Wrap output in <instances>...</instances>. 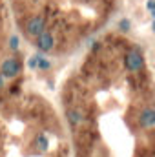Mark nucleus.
<instances>
[{"mask_svg": "<svg viewBox=\"0 0 155 157\" xmlns=\"http://www.w3.org/2000/svg\"><path fill=\"white\" fill-rule=\"evenodd\" d=\"M9 46H11L13 51L18 49V37H17V35H11V39H9Z\"/></svg>", "mask_w": 155, "mask_h": 157, "instance_id": "nucleus-10", "label": "nucleus"}, {"mask_svg": "<svg viewBox=\"0 0 155 157\" xmlns=\"http://www.w3.org/2000/svg\"><path fill=\"white\" fill-rule=\"evenodd\" d=\"M44 29H46V22H44V17H40V15L29 18L28 24H26V31H28V35H31V37L40 35Z\"/></svg>", "mask_w": 155, "mask_h": 157, "instance_id": "nucleus-3", "label": "nucleus"}, {"mask_svg": "<svg viewBox=\"0 0 155 157\" xmlns=\"http://www.w3.org/2000/svg\"><path fill=\"white\" fill-rule=\"evenodd\" d=\"M139 122H141L142 128H152V126L155 124V112L152 110V108H146V110L141 113Z\"/></svg>", "mask_w": 155, "mask_h": 157, "instance_id": "nucleus-5", "label": "nucleus"}, {"mask_svg": "<svg viewBox=\"0 0 155 157\" xmlns=\"http://www.w3.org/2000/svg\"><path fill=\"white\" fill-rule=\"evenodd\" d=\"M68 119H70L71 124H78V122H82V113L80 112H70L68 113Z\"/></svg>", "mask_w": 155, "mask_h": 157, "instance_id": "nucleus-7", "label": "nucleus"}, {"mask_svg": "<svg viewBox=\"0 0 155 157\" xmlns=\"http://www.w3.org/2000/svg\"><path fill=\"white\" fill-rule=\"evenodd\" d=\"M119 29H120V31H130V29H131V22H130L128 18H122V20L119 22Z\"/></svg>", "mask_w": 155, "mask_h": 157, "instance_id": "nucleus-8", "label": "nucleus"}, {"mask_svg": "<svg viewBox=\"0 0 155 157\" xmlns=\"http://www.w3.org/2000/svg\"><path fill=\"white\" fill-rule=\"evenodd\" d=\"M2 88H4V75L0 73V90H2Z\"/></svg>", "mask_w": 155, "mask_h": 157, "instance_id": "nucleus-13", "label": "nucleus"}, {"mask_svg": "<svg viewBox=\"0 0 155 157\" xmlns=\"http://www.w3.org/2000/svg\"><path fill=\"white\" fill-rule=\"evenodd\" d=\"M146 7H148L150 11H153V9H155V2H153V0H148V4H146Z\"/></svg>", "mask_w": 155, "mask_h": 157, "instance_id": "nucleus-12", "label": "nucleus"}, {"mask_svg": "<svg viewBox=\"0 0 155 157\" xmlns=\"http://www.w3.org/2000/svg\"><path fill=\"white\" fill-rule=\"evenodd\" d=\"M20 62L17 59H6L2 62V68H0V73L4 75V78H15L18 73H20Z\"/></svg>", "mask_w": 155, "mask_h": 157, "instance_id": "nucleus-2", "label": "nucleus"}, {"mask_svg": "<svg viewBox=\"0 0 155 157\" xmlns=\"http://www.w3.org/2000/svg\"><path fill=\"white\" fill-rule=\"evenodd\" d=\"M37 48H39L42 53H46V51H49L51 48H53V35L51 33H47L46 29L37 35Z\"/></svg>", "mask_w": 155, "mask_h": 157, "instance_id": "nucleus-4", "label": "nucleus"}, {"mask_svg": "<svg viewBox=\"0 0 155 157\" xmlns=\"http://www.w3.org/2000/svg\"><path fill=\"white\" fill-rule=\"evenodd\" d=\"M49 66H51V62H49V60H46L44 57H40L35 68H39V70H49Z\"/></svg>", "mask_w": 155, "mask_h": 157, "instance_id": "nucleus-9", "label": "nucleus"}, {"mask_svg": "<svg viewBox=\"0 0 155 157\" xmlns=\"http://www.w3.org/2000/svg\"><path fill=\"white\" fill-rule=\"evenodd\" d=\"M40 57H42V55H33V57L29 59V62H28V64H29V68H35V66H37V62H39Z\"/></svg>", "mask_w": 155, "mask_h": 157, "instance_id": "nucleus-11", "label": "nucleus"}, {"mask_svg": "<svg viewBox=\"0 0 155 157\" xmlns=\"http://www.w3.org/2000/svg\"><path fill=\"white\" fill-rule=\"evenodd\" d=\"M37 144L40 146V150H47L49 143H47V137H46L44 133H39V135H37Z\"/></svg>", "mask_w": 155, "mask_h": 157, "instance_id": "nucleus-6", "label": "nucleus"}, {"mask_svg": "<svg viewBox=\"0 0 155 157\" xmlns=\"http://www.w3.org/2000/svg\"><path fill=\"white\" fill-rule=\"evenodd\" d=\"M124 66H126L128 71H139L144 66V59H142V55L139 51H130L124 57Z\"/></svg>", "mask_w": 155, "mask_h": 157, "instance_id": "nucleus-1", "label": "nucleus"}]
</instances>
